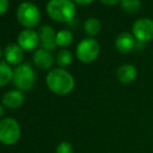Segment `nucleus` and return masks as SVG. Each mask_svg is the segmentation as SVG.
<instances>
[{"label": "nucleus", "mask_w": 153, "mask_h": 153, "mask_svg": "<svg viewBox=\"0 0 153 153\" xmlns=\"http://www.w3.org/2000/svg\"><path fill=\"white\" fill-rule=\"evenodd\" d=\"M47 87L56 95H67L74 89L75 81L71 73L62 68L53 69L47 74Z\"/></svg>", "instance_id": "f257e3e1"}, {"label": "nucleus", "mask_w": 153, "mask_h": 153, "mask_svg": "<svg viewBox=\"0 0 153 153\" xmlns=\"http://www.w3.org/2000/svg\"><path fill=\"white\" fill-rule=\"evenodd\" d=\"M46 12L52 20L57 22H69L76 15V6L71 0H50Z\"/></svg>", "instance_id": "f03ea898"}, {"label": "nucleus", "mask_w": 153, "mask_h": 153, "mask_svg": "<svg viewBox=\"0 0 153 153\" xmlns=\"http://www.w3.org/2000/svg\"><path fill=\"white\" fill-rule=\"evenodd\" d=\"M34 81H36V74L28 62L21 64L15 68L13 82L19 91H30L34 85Z\"/></svg>", "instance_id": "7ed1b4c3"}, {"label": "nucleus", "mask_w": 153, "mask_h": 153, "mask_svg": "<svg viewBox=\"0 0 153 153\" xmlns=\"http://www.w3.org/2000/svg\"><path fill=\"white\" fill-rule=\"evenodd\" d=\"M21 128L14 118H3L0 120V143L10 146L19 141Z\"/></svg>", "instance_id": "20e7f679"}, {"label": "nucleus", "mask_w": 153, "mask_h": 153, "mask_svg": "<svg viewBox=\"0 0 153 153\" xmlns=\"http://www.w3.org/2000/svg\"><path fill=\"white\" fill-rule=\"evenodd\" d=\"M17 17L18 21L21 25L32 28L40 23L41 14L39 8L31 2H23L19 5L17 10Z\"/></svg>", "instance_id": "39448f33"}, {"label": "nucleus", "mask_w": 153, "mask_h": 153, "mask_svg": "<svg viewBox=\"0 0 153 153\" xmlns=\"http://www.w3.org/2000/svg\"><path fill=\"white\" fill-rule=\"evenodd\" d=\"M100 51L98 42L94 39L88 38L78 44L76 49L77 59L82 62H91L97 59Z\"/></svg>", "instance_id": "423d86ee"}, {"label": "nucleus", "mask_w": 153, "mask_h": 153, "mask_svg": "<svg viewBox=\"0 0 153 153\" xmlns=\"http://www.w3.org/2000/svg\"><path fill=\"white\" fill-rule=\"evenodd\" d=\"M132 32L139 41L148 42L153 39V20L142 18L133 23Z\"/></svg>", "instance_id": "0eeeda50"}, {"label": "nucleus", "mask_w": 153, "mask_h": 153, "mask_svg": "<svg viewBox=\"0 0 153 153\" xmlns=\"http://www.w3.org/2000/svg\"><path fill=\"white\" fill-rule=\"evenodd\" d=\"M40 43V36L39 33L31 29L23 30L18 36V44L23 50L31 51L34 50L39 46Z\"/></svg>", "instance_id": "6e6552de"}, {"label": "nucleus", "mask_w": 153, "mask_h": 153, "mask_svg": "<svg viewBox=\"0 0 153 153\" xmlns=\"http://www.w3.org/2000/svg\"><path fill=\"white\" fill-rule=\"evenodd\" d=\"M39 36L42 48L45 50H54L56 47V33L53 27L50 25H43L39 30Z\"/></svg>", "instance_id": "1a4fd4ad"}, {"label": "nucleus", "mask_w": 153, "mask_h": 153, "mask_svg": "<svg viewBox=\"0 0 153 153\" xmlns=\"http://www.w3.org/2000/svg\"><path fill=\"white\" fill-rule=\"evenodd\" d=\"M24 95L19 90H13V91L7 92L2 97L3 105L10 109H16L21 107L23 105V103H24Z\"/></svg>", "instance_id": "9d476101"}, {"label": "nucleus", "mask_w": 153, "mask_h": 153, "mask_svg": "<svg viewBox=\"0 0 153 153\" xmlns=\"http://www.w3.org/2000/svg\"><path fill=\"white\" fill-rule=\"evenodd\" d=\"M33 62L39 69L42 70H48L53 66L54 59L53 55L50 53V51L45 50V49L41 48L34 52L33 54Z\"/></svg>", "instance_id": "9b49d317"}, {"label": "nucleus", "mask_w": 153, "mask_h": 153, "mask_svg": "<svg viewBox=\"0 0 153 153\" xmlns=\"http://www.w3.org/2000/svg\"><path fill=\"white\" fill-rule=\"evenodd\" d=\"M4 57L10 65H21L23 61V49L17 44H10L4 50Z\"/></svg>", "instance_id": "f8f14e48"}, {"label": "nucleus", "mask_w": 153, "mask_h": 153, "mask_svg": "<svg viewBox=\"0 0 153 153\" xmlns=\"http://www.w3.org/2000/svg\"><path fill=\"white\" fill-rule=\"evenodd\" d=\"M134 38L129 32H122L116 39V48L122 53H127L131 51L134 47Z\"/></svg>", "instance_id": "ddd939ff"}, {"label": "nucleus", "mask_w": 153, "mask_h": 153, "mask_svg": "<svg viewBox=\"0 0 153 153\" xmlns=\"http://www.w3.org/2000/svg\"><path fill=\"white\" fill-rule=\"evenodd\" d=\"M137 77V68L133 65H122L117 71V78L122 83H130Z\"/></svg>", "instance_id": "4468645a"}, {"label": "nucleus", "mask_w": 153, "mask_h": 153, "mask_svg": "<svg viewBox=\"0 0 153 153\" xmlns=\"http://www.w3.org/2000/svg\"><path fill=\"white\" fill-rule=\"evenodd\" d=\"M14 77V70L5 62H0V88L7 85L13 80Z\"/></svg>", "instance_id": "2eb2a0df"}, {"label": "nucleus", "mask_w": 153, "mask_h": 153, "mask_svg": "<svg viewBox=\"0 0 153 153\" xmlns=\"http://www.w3.org/2000/svg\"><path fill=\"white\" fill-rule=\"evenodd\" d=\"M101 24L100 21L96 18H90L85 22V31L91 36H97L100 32Z\"/></svg>", "instance_id": "dca6fc26"}, {"label": "nucleus", "mask_w": 153, "mask_h": 153, "mask_svg": "<svg viewBox=\"0 0 153 153\" xmlns=\"http://www.w3.org/2000/svg\"><path fill=\"white\" fill-rule=\"evenodd\" d=\"M56 45L61 47H67L72 44L73 34L69 30H61L56 33Z\"/></svg>", "instance_id": "f3484780"}, {"label": "nucleus", "mask_w": 153, "mask_h": 153, "mask_svg": "<svg viewBox=\"0 0 153 153\" xmlns=\"http://www.w3.org/2000/svg\"><path fill=\"white\" fill-rule=\"evenodd\" d=\"M56 62L59 64V67L65 68V67H68L69 65L72 62V54L69 50L67 49H62L57 53L56 56Z\"/></svg>", "instance_id": "a211bd4d"}, {"label": "nucleus", "mask_w": 153, "mask_h": 153, "mask_svg": "<svg viewBox=\"0 0 153 153\" xmlns=\"http://www.w3.org/2000/svg\"><path fill=\"white\" fill-rule=\"evenodd\" d=\"M122 7L128 14H134L141 8V0H122Z\"/></svg>", "instance_id": "6ab92c4d"}, {"label": "nucleus", "mask_w": 153, "mask_h": 153, "mask_svg": "<svg viewBox=\"0 0 153 153\" xmlns=\"http://www.w3.org/2000/svg\"><path fill=\"white\" fill-rule=\"evenodd\" d=\"M56 153H73V146L69 142H62L57 146Z\"/></svg>", "instance_id": "aec40b11"}, {"label": "nucleus", "mask_w": 153, "mask_h": 153, "mask_svg": "<svg viewBox=\"0 0 153 153\" xmlns=\"http://www.w3.org/2000/svg\"><path fill=\"white\" fill-rule=\"evenodd\" d=\"M8 10V0H0V15H3Z\"/></svg>", "instance_id": "412c9836"}, {"label": "nucleus", "mask_w": 153, "mask_h": 153, "mask_svg": "<svg viewBox=\"0 0 153 153\" xmlns=\"http://www.w3.org/2000/svg\"><path fill=\"white\" fill-rule=\"evenodd\" d=\"M103 4H106V5H114V4H117L119 1L122 0H100Z\"/></svg>", "instance_id": "4be33fe9"}, {"label": "nucleus", "mask_w": 153, "mask_h": 153, "mask_svg": "<svg viewBox=\"0 0 153 153\" xmlns=\"http://www.w3.org/2000/svg\"><path fill=\"white\" fill-rule=\"evenodd\" d=\"M76 3L80 4V5H87V4H90L92 3L94 0H74Z\"/></svg>", "instance_id": "5701e85b"}, {"label": "nucleus", "mask_w": 153, "mask_h": 153, "mask_svg": "<svg viewBox=\"0 0 153 153\" xmlns=\"http://www.w3.org/2000/svg\"><path fill=\"white\" fill-rule=\"evenodd\" d=\"M4 116V108L1 104H0V118H2Z\"/></svg>", "instance_id": "b1692460"}, {"label": "nucleus", "mask_w": 153, "mask_h": 153, "mask_svg": "<svg viewBox=\"0 0 153 153\" xmlns=\"http://www.w3.org/2000/svg\"><path fill=\"white\" fill-rule=\"evenodd\" d=\"M2 57V50H1V48H0V59Z\"/></svg>", "instance_id": "393cba45"}]
</instances>
